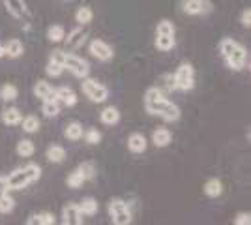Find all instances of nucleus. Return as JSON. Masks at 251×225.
Wrapping results in <instances>:
<instances>
[{
	"instance_id": "58836bf2",
	"label": "nucleus",
	"mask_w": 251,
	"mask_h": 225,
	"mask_svg": "<svg viewBox=\"0 0 251 225\" xmlns=\"http://www.w3.org/2000/svg\"><path fill=\"white\" fill-rule=\"evenodd\" d=\"M83 135H84V139H86V143H88V145H98V143L101 141V133H100L96 128L86 129Z\"/></svg>"
},
{
	"instance_id": "f704fd0d",
	"label": "nucleus",
	"mask_w": 251,
	"mask_h": 225,
	"mask_svg": "<svg viewBox=\"0 0 251 225\" xmlns=\"http://www.w3.org/2000/svg\"><path fill=\"white\" fill-rule=\"evenodd\" d=\"M236 45L238 43L234 42V40H230V38H225L223 42L220 43V51H221V54H223V58H227L234 49H236Z\"/></svg>"
},
{
	"instance_id": "7c9ffc66",
	"label": "nucleus",
	"mask_w": 251,
	"mask_h": 225,
	"mask_svg": "<svg viewBox=\"0 0 251 225\" xmlns=\"http://www.w3.org/2000/svg\"><path fill=\"white\" fill-rule=\"evenodd\" d=\"M161 83L157 85V88L163 92V94H167V92H173V90H176V83H175V75H163L161 79H159Z\"/></svg>"
},
{
	"instance_id": "ea45409f",
	"label": "nucleus",
	"mask_w": 251,
	"mask_h": 225,
	"mask_svg": "<svg viewBox=\"0 0 251 225\" xmlns=\"http://www.w3.org/2000/svg\"><path fill=\"white\" fill-rule=\"evenodd\" d=\"M64 70H66V68H64L62 64H54V62H49L47 68H45V72H47L49 77H60Z\"/></svg>"
},
{
	"instance_id": "a211bd4d",
	"label": "nucleus",
	"mask_w": 251,
	"mask_h": 225,
	"mask_svg": "<svg viewBox=\"0 0 251 225\" xmlns=\"http://www.w3.org/2000/svg\"><path fill=\"white\" fill-rule=\"evenodd\" d=\"M100 118H101V122L107 124V126H115V124H118V120H120V111L116 107H105L101 111Z\"/></svg>"
},
{
	"instance_id": "ddd939ff",
	"label": "nucleus",
	"mask_w": 251,
	"mask_h": 225,
	"mask_svg": "<svg viewBox=\"0 0 251 225\" xmlns=\"http://www.w3.org/2000/svg\"><path fill=\"white\" fill-rule=\"evenodd\" d=\"M54 94H56V100L62 101L66 107H74L75 103H77V94L74 92V88H70V86H60V88H56Z\"/></svg>"
},
{
	"instance_id": "c85d7f7f",
	"label": "nucleus",
	"mask_w": 251,
	"mask_h": 225,
	"mask_svg": "<svg viewBox=\"0 0 251 225\" xmlns=\"http://www.w3.org/2000/svg\"><path fill=\"white\" fill-rule=\"evenodd\" d=\"M21 122H23V129H25L26 133H36V131L40 129V120H38V117H34V115L25 117Z\"/></svg>"
},
{
	"instance_id": "f03ea898",
	"label": "nucleus",
	"mask_w": 251,
	"mask_h": 225,
	"mask_svg": "<svg viewBox=\"0 0 251 225\" xmlns=\"http://www.w3.org/2000/svg\"><path fill=\"white\" fill-rule=\"evenodd\" d=\"M83 92L84 96L88 98L90 101H94V103H103L105 100L109 98L107 86H103L101 83L94 81V79H88V77L83 79Z\"/></svg>"
},
{
	"instance_id": "a18cd8bd",
	"label": "nucleus",
	"mask_w": 251,
	"mask_h": 225,
	"mask_svg": "<svg viewBox=\"0 0 251 225\" xmlns=\"http://www.w3.org/2000/svg\"><path fill=\"white\" fill-rule=\"evenodd\" d=\"M10 192V186H8V176H0V193Z\"/></svg>"
},
{
	"instance_id": "c03bdc74",
	"label": "nucleus",
	"mask_w": 251,
	"mask_h": 225,
	"mask_svg": "<svg viewBox=\"0 0 251 225\" xmlns=\"http://www.w3.org/2000/svg\"><path fill=\"white\" fill-rule=\"evenodd\" d=\"M240 23L246 26V28H250V26H251V10H250V8H246V10L242 11Z\"/></svg>"
},
{
	"instance_id": "6ab92c4d",
	"label": "nucleus",
	"mask_w": 251,
	"mask_h": 225,
	"mask_svg": "<svg viewBox=\"0 0 251 225\" xmlns=\"http://www.w3.org/2000/svg\"><path fill=\"white\" fill-rule=\"evenodd\" d=\"M83 126L79 124V122H70L68 126H66V129H64V137L70 141H79L81 137H83Z\"/></svg>"
},
{
	"instance_id": "b1692460",
	"label": "nucleus",
	"mask_w": 251,
	"mask_h": 225,
	"mask_svg": "<svg viewBox=\"0 0 251 225\" xmlns=\"http://www.w3.org/2000/svg\"><path fill=\"white\" fill-rule=\"evenodd\" d=\"M28 225H54V216L51 212H40V214H34L26 222Z\"/></svg>"
},
{
	"instance_id": "79ce46f5",
	"label": "nucleus",
	"mask_w": 251,
	"mask_h": 225,
	"mask_svg": "<svg viewBox=\"0 0 251 225\" xmlns=\"http://www.w3.org/2000/svg\"><path fill=\"white\" fill-rule=\"evenodd\" d=\"M165 94L157 88V86H150L147 90V94H145V101H152V100H159V98H163Z\"/></svg>"
},
{
	"instance_id": "dca6fc26",
	"label": "nucleus",
	"mask_w": 251,
	"mask_h": 225,
	"mask_svg": "<svg viewBox=\"0 0 251 225\" xmlns=\"http://www.w3.org/2000/svg\"><path fill=\"white\" fill-rule=\"evenodd\" d=\"M34 94L42 100H56V94H54V88H52L47 81H38L34 85ZM58 101V100H56Z\"/></svg>"
},
{
	"instance_id": "a19ab883",
	"label": "nucleus",
	"mask_w": 251,
	"mask_h": 225,
	"mask_svg": "<svg viewBox=\"0 0 251 225\" xmlns=\"http://www.w3.org/2000/svg\"><path fill=\"white\" fill-rule=\"evenodd\" d=\"M66 56H68V53H66V51H62V49H56V51H52L51 56H49V62H54V64H62L64 66Z\"/></svg>"
},
{
	"instance_id": "1a4fd4ad",
	"label": "nucleus",
	"mask_w": 251,
	"mask_h": 225,
	"mask_svg": "<svg viewBox=\"0 0 251 225\" xmlns=\"http://www.w3.org/2000/svg\"><path fill=\"white\" fill-rule=\"evenodd\" d=\"M182 8L188 15H201L210 11V2L208 0H184Z\"/></svg>"
},
{
	"instance_id": "cd10ccee",
	"label": "nucleus",
	"mask_w": 251,
	"mask_h": 225,
	"mask_svg": "<svg viewBox=\"0 0 251 225\" xmlns=\"http://www.w3.org/2000/svg\"><path fill=\"white\" fill-rule=\"evenodd\" d=\"M34 150H36V147H34V143L30 139H23L17 143V154L23 156V158H30L34 154Z\"/></svg>"
},
{
	"instance_id": "37998d69",
	"label": "nucleus",
	"mask_w": 251,
	"mask_h": 225,
	"mask_svg": "<svg viewBox=\"0 0 251 225\" xmlns=\"http://www.w3.org/2000/svg\"><path fill=\"white\" fill-rule=\"evenodd\" d=\"M234 224L236 225H250L251 224V216L248 212H240V214L234 218Z\"/></svg>"
},
{
	"instance_id": "f8f14e48",
	"label": "nucleus",
	"mask_w": 251,
	"mask_h": 225,
	"mask_svg": "<svg viewBox=\"0 0 251 225\" xmlns=\"http://www.w3.org/2000/svg\"><path fill=\"white\" fill-rule=\"evenodd\" d=\"M148 147V141L143 133H131L127 137V149L131 150L133 154H143Z\"/></svg>"
},
{
	"instance_id": "5701e85b",
	"label": "nucleus",
	"mask_w": 251,
	"mask_h": 225,
	"mask_svg": "<svg viewBox=\"0 0 251 225\" xmlns=\"http://www.w3.org/2000/svg\"><path fill=\"white\" fill-rule=\"evenodd\" d=\"M204 193L208 195V197H220L221 193H223V184L218 180V178H210L208 182L204 184Z\"/></svg>"
},
{
	"instance_id": "49530a36",
	"label": "nucleus",
	"mask_w": 251,
	"mask_h": 225,
	"mask_svg": "<svg viewBox=\"0 0 251 225\" xmlns=\"http://www.w3.org/2000/svg\"><path fill=\"white\" fill-rule=\"evenodd\" d=\"M6 56V51H4V45H0V58Z\"/></svg>"
},
{
	"instance_id": "393cba45",
	"label": "nucleus",
	"mask_w": 251,
	"mask_h": 225,
	"mask_svg": "<svg viewBox=\"0 0 251 225\" xmlns=\"http://www.w3.org/2000/svg\"><path fill=\"white\" fill-rule=\"evenodd\" d=\"M156 47L159 51H171V49L175 47V36L156 34Z\"/></svg>"
},
{
	"instance_id": "72a5a7b5",
	"label": "nucleus",
	"mask_w": 251,
	"mask_h": 225,
	"mask_svg": "<svg viewBox=\"0 0 251 225\" xmlns=\"http://www.w3.org/2000/svg\"><path fill=\"white\" fill-rule=\"evenodd\" d=\"M13 206H15V201H13V197L6 193H0V212L2 214H10L11 210H13Z\"/></svg>"
},
{
	"instance_id": "6e6552de",
	"label": "nucleus",
	"mask_w": 251,
	"mask_h": 225,
	"mask_svg": "<svg viewBox=\"0 0 251 225\" xmlns=\"http://www.w3.org/2000/svg\"><path fill=\"white\" fill-rule=\"evenodd\" d=\"M225 60H227L229 68H232V70H242V68L246 66V60H248V51H246V47L238 43L236 49H234Z\"/></svg>"
},
{
	"instance_id": "2eb2a0df",
	"label": "nucleus",
	"mask_w": 251,
	"mask_h": 225,
	"mask_svg": "<svg viewBox=\"0 0 251 225\" xmlns=\"http://www.w3.org/2000/svg\"><path fill=\"white\" fill-rule=\"evenodd\" d=\"M0 118H2V122L6 126H17V124H21L23 113L17 107H8L2 111V117Z\"/></svg>"
},
{
	"instance_id": "412c9836",
	"label": "nucleus",
	"mask_w": 251,
	"mask_h": 225,
	"mask_svg": "<svg viewBox=\"0 0 251 225\" xmlns=\"http://www.w3.org/2000/svg\"><path fill=\"white\" fill-rule=\"evenodd\" d=\"M4 51L11 58H19L25 53V47H23V42H19V40H10V42L4 45Z\"/></svg>"
},
{
	"instance_id": "39448f33",
	"label": "nucleus",
	"mask_w": 251,
	"mask_h": 225,
	"mask_svg": "<svg viewBox=\"0 0 251 225\" xmlns=\"http://www.w3.org/2000/svg\"><path fill=\"white\" fill-rule=\"evenodd\" d=\"M64 68H68L75 77H81V79L88 77V74H90L88 62L84 58H81V56H77V54H68L66 60H64Z\"/></svg>"
},
{
	"instance_id": "7ed1b4c3",
	"label": "nucleus",
	"mask_w": 251,
	"mask_h": 225,
	"mask_svg": "<svg viewBox=\"0 0 251 225\" xmlns=\"http://www.w3.org/2000/svg\"><path fill=\"white\" fill-rule=\"evenodd\" d=\"M109 214L113 218V224H116V225L131 224V212H129L126 201L118 199V197L109 201Z\"/></svg>"
},
{
	"instance_id": "e433bc0d",
	"label": "nucleus",
	"mask_w": 251,
	"mask_h": 225,
	"mask_svg": "<svg viewBox=\"0 0 251 225\" xmlns=\"http://www.w3.org/2000/svg\"><path fill=\"white\" fill-rule=\"evenodd\" d=\"M26 175H28V178H30V182H36L40 176H42V167L40 165H36V163H28L26 167H23Z\"/></svg>"
},
{
	"instance_id": "20e7f679",
	"label": "nucleus",
	"mask_w": 251,
	"mask_h": 225,
	"mask_svg": "<svg viewBox=\"0 0 251 225\" xmlns=\"http://www.w3.org/2000/svg\"><path fill=\"white\" fill-rule=\"evenodd\" d=\"M175 83H176V90H184L188 92L195 86V70L191 64H180L175 74Z\"/></svg>"
},
{
	"instance_id": "aec40b11",
	"label": "nucleus",
	"mask_w": 251,
	"mask_h": 225,
	"mask_svg": "<svg viewBox=\"0 0 251 225\" xmlns=\"http://www.w3.org/2000/svg\"><path fill=\"white\" fill-rule=\"evenodd\" d=\"M77 206H79L81 214H84V216H94L96 212H98V208H100V206H98V201H96L94 197H84Z\"/></svg>"
},
{
	"instance_id": "9b49d317",
	"label": "nucleus",
	"mask_w": 251,
	"mask_h": 225,
	"mask_svg": "<svg viewBox=\"0 0 251 225\" xmlns=\"http://www.w3.org/2000/svg\"><path fill=\"white\" fill-rule=\"evenodd\" d=\"M84 40H86V30H83V28H74L72 32L68 34V38H64L62 42L66 43V49L74 51V49H79L83 45Z\"/></svg>"
},
{
	"instance_id": "423d86ee",
	"label": "nucleus",
	"mask_w": 251,
	"mask_h": 225,
	"mask_svg": "<svg viewBox=\"0 0 251 225\" xmlns=\"http://www.w3.org/2000/svg\"><path fill=\"white\" fill-rule=\"evenodd\" d=\"M90 54L96 56L98 60H101V62H109V60L115 56L111 45H107V43L101 42V40H94V42L90 43Z\"/></svg>"
},
{
	"instance_id": "473e14b6",
	"label": "nucleus",
	"mask_w": 251,
	"mask_h": 225,
	"mask_svg": "<svg viewBox=\"0 0 251 225\" xmlns=\"http://www.w3.org/2000/svg\"><path fill=\"white\" fill-rule=\"evenodd\" d=\"M77 171L83 175L84 182H86V180H92V178L96 176V167L92 161H84V163H81V165L77 167Z\"/></svg>"
},
{
	"instance_id": "4c0bfd02",
	"label": "nucleus",
	"mask_w": 251,
	"mask_h": 225,
	"mask_svg": "<svg viewBox=\"0 0 251 225\" xmlns=\"http://www.w3.org/2000/svg\"><path fill=\"white\" fill-rule=\"evenodd\" d=\"M156 34H167V36H175V25L167 19H163V21L157 23V28H156Z\"/></svg>"
},
{
	"instance_id": "bb28decb",
	"label": "nucleus",
	"mask_w": 251,
	"mask_h": 225,
	"mask_svg": "<svg viewBox=\"0 0 251 225\" xmlns=\"http://www.w3.org/2000/svg\"><path fill=\"white\" fill-rule=\"evenodd\" d=\"M92 19H94V11H92V8H88V6L79 8L77 13H75V21L79 23V25H88V23H92Z\"/></svg>"
},
{
	"instance_id": "0eeeda50",
	"label": "nucleus",
	"mask_w": 251,
	"mask_h": 225,
	"mask_svg": "<svg viewBox=\"0 0 251 225\" xmlns=\"http://www.w3.org/2000/svg\"><path fill=\"white\" fill-rule=\"evenodd\" d=\"M62 224L64 225H81L83 224V214L75 203H68L62 210Z\"/></svg>"
},
{
	"instance_id": "2f4dec72",
	"label": "nucleus",
	"mask_w": 251,
	"mask_h": 225,
	"mask_svg": "<svg viewBox=\"0 0 251 225\" xmlns=\"http://www.w3.org/2000/svg\"><path fill=\"white\" fill-rule=\"evenodd\" d=\"M47 38H49V42H52V43L62 42L64 38H66V30H64V26H60V25L51 26V28L47 30Z\"/></svg>"
},
{
	"instance_id": "4be33fe9",
	"label": "nucleus",
	"mask_w": 251,
	"mask_h": 225,
	"mask_svg": "<svg viewBox=\"0 0 251 225\" xmlns=\"http://www.w3.org/2000/svg\"><path fill=\"white\" fill-rule=\"evenodd\" d=\"M64 158H66V150L60 145H52L47 149V160L51 163H60V161H64Z\"/></svg>"
},
{
	"instance_id": "9d476101",
	"label": "nucleus",
	"mask_w": 251,
	"mask_h": 225,
	"mask_svg": "<svg viewBox=\"0 0 251 225\" xmlns=\"http://www.w3.org/2000/svg\"><path fill=\"white\" fill-rule=\"evenodd\" d=\"M28 184H32V182L25 169H17V171H13L10 176H8V186H10V190H23V188H26Z\"/></svg>"
},
{
	"instance_id": "f3484780",
	"label": "nucleus",
	"mask_w": 251,
	"mask_h": 225,
	"mask_svg": "<svg viewBox=\"0 0 251 225\" xmlns=\"http://www.w3.org/2000/svg\"><path fill=\"white\" fill-rule=\"evenodd\" d=\"M173 139V135H171V131L167 128H157L154 133H152V143L156 145L157 149H163V147H167L169 143Z\"/></svg>"
},
{
	"instance_id": "c756f323",
	"label": "nucleus",
	"mask_w": 251,
	"mask_h": 225,
	"mask_svg": "<svg viewBox=\"0 0 251 225\" xmlns=\"http://www.w3.org/2000/svg\"><path fill=\"white\" fill-rule=\"evenodd\" d=\"M17 94H19V90L13 85H4L0 88V100L2 101H13V100H17Z\"/></svg>"
},
{
	"instance_id": "f257e3e1",
	"label": "nucleus",
	"mask_w": 251,
	"mask_h": 225,
	"mask_svg": "<svg viewBox=\"0 0 251 225\" xmlns=\"http://www.w3.org/2000/svg\"><path fill=\"white\" fill-rule=\"evenodd\" d=\"M145 109L150 115H156V117H161L167 122H175L180 118V109H178L176 103L169 101L167 98H159V100H152V101H145Z\"/></svg>"
},
{
	"instance_id": "4468645a",
	"label": "nucleus",
	"mask_w": 251,
	"mask_h": 225,
	"mask_svg": "<svg viewBox=\"0 0 251 225\" xmlns=\"http://www.w3.org/2000/svg\"><path fill=\"white\" fill-rule=\"evenodd\" d=\"M4 6H6V10L10 11L15 19H23L28 13L25 0H4Z\"/></svg>"
},
{
	"instance_id": "a878e982",
	"label": "nucleus",
	"mask_w": 251,
	"mask_h": 225,
	"mask_svg": "<svg viewBox=\"0 0 251 225\" xmlns=\"http://www.w3.org/2000/svg\"><path fill=\"white\" fill-rule=\"evenodd\" d=\"M42 113L47 118L56 117V115L60 113V105H58V101H56V100H43Z\"/></svg>"
},
{
	"instance_id": "c9c22d12",
	"label": "nucleus",
	"mask_w": 251,
	"mask_h": 225,
	"mask_svg": "<svg viewBox=\"0 0 251 225\" xmlns=\"http://www.w3.org/2000/svg\"><path fill=\"white\" fill-rule=\"evenodd\" d=\"M66 182H68V186H70V188L77 190V188H81V186L84 184V178H83V175L75 169V171L68 176V180H66Z\"/></svg>"
}]
</instances>
